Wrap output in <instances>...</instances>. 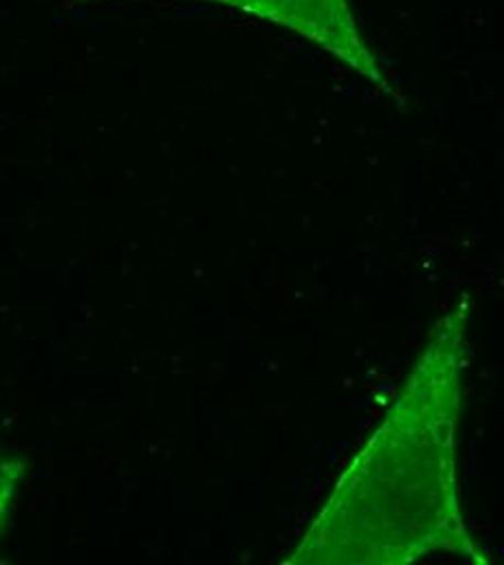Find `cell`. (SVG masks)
<instances>
[{"instance_id":"6da1fadb","label":"cell","mask_w":504,"mask_h":565,"mask_svg":"<svg viewBox=\"0 0 504 565\" xmlns=\"http://www.w3.org/2000/svg\"><path fill=\"white\" fill-rule=\"evenodd\" d=\"M279 24L318 44L353 71L383 83V71L361 33L351 0H210Z\"/></svg>"}]
</instances>
